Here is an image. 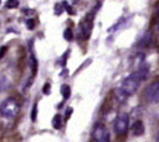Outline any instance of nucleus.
<instances>
[{
	"label": "nucleus",
	"mask_w": 159,
	"mask_h": 142,
	"mask_svg": "<svg viewBox=\"0 0 159 142\" xmlns=\"http://www.w3.org/2000/svg\"><path fill=\"white\" fill-rule=\"evenodd\" d=\"M143 81H144V79L142 78L139 71H136V72H133L132 74H130V75L123 81L120 88L125 92V94L127 97H131V95H133V94L136 93L137 89L139 88V86H140V84H142Z\"/></svg>",
	"instance_id": "nucleus-1"
},
{
	"label": "nucleus",
	"mask_w": 159,
	"mask_h": 142,
	"mask_svg": "<svg viewBox=\"0 0 159 142\" xmlns=\"http://www.w3.org/2000/svg\"><path fill=\"white\" fill-rule=\"evenodd\" d=\"M20 112V105L14 97H7L0 103V115L5 119H13Z\"/></svg>",
	"instance_id": "nucleus-2"
},
{
	"label": "nucleus",
	"mask_w": 159,
	"mask_h": 142,
	"mask_svg": "<svg viewBox=\"0 0 159 142\" xmlns=\"http://www.w3.org/2000/svg\"><path fill=\"white\" fill-rule=\"evenodd\" d=\"M130 126V116L129 114H120L119 116L116 119L114 122V131L118 135H124L129 129Z\"/></svg>",
	"instance_id": "nucleus-3"
},
{
	"label": "nucleus",
	"mask_w": 159,
	"mask_h": 142,
	"mask_svg": "<svg viewBox=\"0 0 159 142\" xmlns=\"http://www.w3.org/2000/svg\"><path fill=\"white\" fill-rule=\"evenodd\" d=\"M92 139L98 142H107L111 140L110 131L102 125H96L92 131Z\"/></svg>",
	"instance_id": "nucleus-4"
},
{
	"label": "nucleus",
	"mask_w": 159,
	"mask_h": 142,
	"mask_svg": "<svg viewBox=\"0 0 159 142\" xmlns=\"http://www.w3.org/2000/svg\"><path fill=\"white\" fill-rule=\"evenodd\" d=\"M145 97L151 103L159 102V80L148 86V89L145 91Z\"/></svg>",
	"instance_id": "nucleus-5"
},
{
	"label": "nucleus",
	"mask_w": 159,
	"mask_h": 142,
	"mask_svg": "<svg viewBox=\"0 0 159 142\" xmlns=\"http://www.w3.org/2000/svg\"><path fill=\"white\" fill-rule=\"evenodd\" d=\"M131 131L133 133L134 136H142L145 131V128H144V123H143L140 120L138 121H134V123L131 127Z\"/></svg>",
	"instance_id": "nucleus-6"
},
{
	"label": "nucleus",
	"mask_w": 159,
	"mask_h": 142,
	"mask_svg": "<svg viewBox=\"0 0 159 142\" xmlns=\"http://www.w3.org/2000/svg\"><path fill=\"white\" fill-rule=\"evenodd\" d=\"M151 41H152V34L150 32H146L139 41V47H148V46H150Z\"/></svg>",
	"instance_id": "nucleus-7"
},
{
	"label": "nucleus",
	"mask_w": 159,
	"mask_h": 142,
	"mask_svg": "<svg viewBox=\"0 0 159 142\" xmlns=\"http://www.w3.org/2000/svg\"><path fill=\"white\" fill-rule=\"evenodd\" d=\"M114 94H116V99H117V101L119 103H123L126 101V99H127V95L125 94V92L123 91L120 87H118L117 89H116V92H114Z\"/></svg>",
	"instance_id": "nucleus-8"
},
{
	"label": "nucleus",
	"mask_w": 159,
	"mask_h": 142,
	"mask_svg": "<svg viewBox=\"0 0 159 142\" xmlns=\"http://www.w3.org/2000/svg\"><path fill=\"white\" fill-rule=\"evenodd\" d=\"M52 125L56 129H60L61 126H63V118L60 114H57L53 116V120H52Z\"/></svg>",
	"instance_id": "nucleus-9"
},
{
	"label": "nucleus",
	"mask_w": 159,
	"mask_h": 142,
	"mask_svg": "<svg viewBox=\"0 0 159 142\" xmlns=\"http://www.w3.org/2000/svg\"><path fill=\"white\" fill-rule=\"evenodd\" d=\"M30 65H31V69H32V74L35 75L37 72H38V61H37V59L34 57L33 54L31 55L30 58Z\"/></svg>",
	"instance_id": "nucleus-10"
},
{
	"label": "nucleus",
	"mask_w": 159,
	"mask_h": 142,
	"mask_svg": "<svg viewBox=\"0 0 159 142\" xmlns=\"http://www.w3.org/2000/svg\"><path fill=\"white\" fill-rule=\"evenodd\" d=\"M60 92H61V94H63L64 99H68V97H70V95H71V88H70V86H68V85H63V86H61V89H60Z\"/></svg>",
	"instance_id": "nucleus-11"
},
{
	"label": "nucleus",
	"mask_w": 159,
	"mask_h": 142,
	"mask_svg": "<svg viewBox=\"0 0 159 142\" xmlns=\"http://www.w3.org/2000/svg\"><path fill=\"white\" fill-rule=\"evenodd\" d=\"M64 38H65L66 41H72V39H73V31H72V28L65 29V32H64Z\"/></svg>",
	"instance_id": "nucleus-12"
},
{
	"label": "nucleus",
	"mask_w": 159,
	"mask_h": 142,
	"mask_svg": "<svg viewBox=\"0 0 159 142\" xmlns=\"http://www.w3.org/2000/svg\"><path fill=\"white\" fill-rule=\"evenodd\" d=\"M18 6H19V0H7L6 1L7 8H17Z\"/></svg>",
	"instance_id": "nucleus-13"
},
{
	"label": "nucleus",
	"mask_w": 159,
	"mask_h": 142,
	"mask_svg": "<svg viewBox=\"0 0 159 142\" xmlns=\"http://www.w3.org/2000/svg\"><path fill=\"white\" fill-rule=\"evenodd\" d=\"M63 6H64V8H65V11L67 12L68 14H74V11H73V8H72V6L70 5L67 1H63Z\"/></svg>",
	"instance_id": "nucleus-14"
},
{
	"label": "nucleus",
	"mask_w": 159,
	"mask_h": 142,
	"mask_svg": "<svg viewBox=\"0 0 159 142\" xmlns=\"http://www.w3.org/2000/svg\"><path fill=\"white\" fill-rule=\"evenodd\" d=\"M37 115H38V106H37V103H35L33 106V108H32V114H31L32 121H37Z\"/></svg>",
	"instance_id": "nucleus-15"
},
{
	"label": "nucleus",
	"mask_w": 159,
	"mask_h": 142,
	"mask_svg": "<svg viewBox=\"0 0 159 142\" xmlns=\"http://www.w3.org/2000/svg\"><path fill=\"white\" fill-rule=\"evenodd\" d=\"M64 10H65V8H64L63 4H57V5L54 6V12H56L57 15H60V14L63 13Z\"/></svg>",
	"instance_id": "nucleus-16"
},
{
	"label": "nucleus",
	"mask_w": 159,
	"mask_h": 142,
	"mask_svg": "<svg viewBox=\"0 0 159 142\" xmlns=\"http://www.w3.org/2000/svg\"><path fill=\"white\" fill-rule=\"evenodd\" d=\"M5 87H7V85H6V78L2 76V75H0V93L2 92V89H5Z\"/></svg>",
	"instance_id": "nucleus-17"
},
{
	"label": "nucleus",
	"mask_w": 159,
	"mask_h": 142,
	"mask_svg": "<svg viewBox=\"0 0 159 142\" xmlns=\"http://www.w3.org/2000/svg\"><path fill=\"white\" fill-rule=\"evenodd\" d=\"M50 92H51V85L47 82V84H45L44 87H43V93L46 94V95H48V94H50Z\"/></svg>",
	"instance_id": "nucleus-18"
},
{
	"label": "nucleus",
	"mask_w": 159,
	"mask_h": 142,
	"mask_svg": "<svg viewBox=\"0 0 159 142\" xmlns=\"http://www.w3.org/2000/svg\"><path fill=\"white\" fill-rule=\"evenodd\" d=\"M34 26H35V23H34L33 19H29V20L26 21V27L29 29H33Z\"/></svg>",
	"instance_id": "nucleus-19"
},
{
	"label": "nucleus",
	"mask_w": 159,
	"mask_h": 142,
	"mask_svg": "<svg viewBox=\"0 0 159 142\" xmlns=\"http://www.w3.org/2000/svg\"><path fill=\"white\" fill-rule=\"evenodd\" d=\"M6 51H7V47H6V46H1V47H0V59L5 55Z\"/></svg>",
	"instance_id": "nucleus-20"
},
{
	"label": "nucleus",
	"mask_w": 159,
	"mask_h": 142,
	"mask_svg": "<svg viewBox=\"0 0 159 142\" xmlns=\"http://www.w3.org/2000/svg\"><path fill=\"white\" fill-rule=\"evenodd\" d=\"M73 113V108L72 107H68L67 110H66V114H65V116H66V119H70V116H71V114Z\"/></svg>",
	"instance_id": "nucleus-21"
},
{
	"label": "nucleus",
	"mask_w": 159,
	"mask_h": 142,
	"mask_svg": "<svg viewBox=\"0 0 159 142\" xmlns=\"http://www.w3.org/2000/svg\"><path fill=\"white\" fill-rule=\"evenodd\" d=\"M23 12H24V13H25V14H27V15H30V14H33V13H34L33 10H27V8H26V10L24 8Z\"/></svg>",
	"instance_id": "nucleus-22"
},
{
	"label": "nucleus",
	"mask_w": 159,
	"mask_h": 142,
	"mask_svg": "<svg viewBox=\"0 0 159 142\" xmlns=\"http://www.w3.org/2000/svg\"><path fill=\"white\" fill-rule=\"evenodd\" d=\"M67 55H68V52H66V53H65V55H64V58L61 59V60H63V61H61V65H63V66L66 65V58H67Z\"/></svg>",
	"instance_id": "nucleus-23"
},
{
	"label": "nucleus",
	"mask_w": 159,
	"mask_h": 142,
	"mask_svg": "<svg viewBox=\"0 0 159 142\" xmlns=\"http://www.w3.org/2000/svg\"><path fill=\"white\" fill-rule=\"evenodd\" d=\"M157 19H158V29H159V7L157 10Z\"/></svg>",
	"instance_id": "nucleus-24"
},
{
	"label": "nucleus",
	"mask_w": 159,
	"mask_h": 142,
	"mask_svg": "<svg viewBox=\"0 0 159 142\" xmlns=\"http://www.w3.org/2000/svg\"><path fill=\"white\" fill-rule=\"evenodd\" d=\"M157 141H159V133H158V135H157V139H156Z\"/></svg>",
	"instance_id": "nucleus-25"
}]
</instances>
